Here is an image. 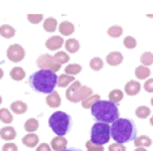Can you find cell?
Wrapping results in <instances>:
<instances>
[{"instance_id":"6da1fadb","label":"cell","mask_w":153,"mask_h":151,"mask_svg":"<svg viewBox=\"0 0 153 151\" xmlns=\"http://www.w3.org/2000/svg\"><path fill=\"white\" fill-rule=\"evenodd\" d=\"M57 78L56 73L48 70H39L29 77L31 89L42 94H51L56 86Z\"/></svg>"},{"instance_id":"7a4b0ae2","label":"cell","mask_w":153,"mask_h":151,"mask_svg":"<svg viewBox=\"0 0 153 151\" xmlns=\"http://www.w3.org/2000/svg\"><path fill=\"white\" fill-rule=\"evenodd\" d=\"M136 126L133 121L129 119H120L118 118L112 123L111 136L117 143L124 144L132 141L136 138Z\"/></svg>"},{"instance_id":"3957f363","label":"cell","mask_w":153,"mask_h":151,"mask_svg":"<svg viewBox=\"0 0 153 151\" xmlns=\"http://www.w3.org/2000/svg\"><path fill=\"white\" fill-rule=\"evenodd\" d=\"M92 115L99 122L113 123L119 118L118 106L115 103L107 100H100L92 107Z\"/></svg>"},{"instance_id":"277c9868","label":"cell","mask_w":153,"mask_h":151,"mask_svg":"<svg viewBox=\"0 0 153 151\" xmlns=\"http://www.w3.org/2000/svg\"><path fill=\"white\" fill-rule=\"evenodd\" d=\"M48 126L57 136H65L72 126V118L65 112L56 111L48 119Z\"/></svg>"},{"instance_id":"5b68a950","label":"cell","mask_w":153,"mask_h":151,"mask_svg":"<svg viewBox=\"0 0 153 151\" xmlns=\"http://www.w3.org/2000/svg\"><path fill=\"white\" fill-rule=\"evenodd\" d=\"M93 95V90L87 86H82L79 81H75L65 91V98L72 103H79Z\"/></svg>"},{"instance_id":"8992f818","label":"cell","mask_w":153,"mask_h":151,"mask_svg":"<svg viewBox=\"0 0 153 151\" xmlns=\"http://www.w3.org/2000/svg\"><path fill=\"white\" fill-rule=\"evenodd\" d=\"M111 138V127L108 123L97 122L92 126L91 129V141L94 144L103 146L108 143Z\"/></svg>"},{"instance_id":"52a82bcc","label":"cell","mask_w":153,"mask_h":151,"mask_svg":"<svg viewBox=\"0 0 153 151\" xmlns=\"http://www.w3.org/2000/svg\"><path fill=\"white\" fill-rule=\"evenodd\" d=\"M36 65L40 70H48L53 73L57 72L62 67V65L57 64L54 60L53 57L50 56L48 54H40L36 60Z\"/></svg>"},{"instance_id":"ba28073f","label":"cell","mask_w":153,"mask_h":151,"mask_svg":"<svg viewBox=\"0 0 153 151\" xmlns=\"http://www.w3.org/2000/svg\"><path fill=\"white\" fill-rule=\"evenodd\" d=\"M6 54L9 60L13 62H19L25 57V51L20 45L14 43V45H9V48H7Z\"/></svg>"},{"instance_id":"9c48e42d","label":"cell","mask_w":153,"mask_h":151,"mask_svg":"<svg viewBox=\"0 0 153 151\" xmlns=\"http://www.w3.org/2000/svg\"><path fill=\"white\" fill-rule=\"evenodd\" d=\"M62 45H64V38L62 36H59V35L50 37L45 42V46L50 51H56V49L61 48Z\"/></svg>"},{"instance_id":"30bf717a","label":"cell","mask_w":153,"mask_h":151,"mask_svg":"<svg viewBox=\"0 0 153 151\" xmlns=\"http://www.w3.org/2000/svg\"><path fill=\"white\" fill-rule=\"evenodd\" d=\"M68 140L62 136H56L51 139V146L54 151H62L67 148Z\"/></svg>"},{"instance_id":"8fae6325","label":"cell","mask_w":153,"mask_h":151,"mask_svg":"<svg viewBox=\"0 0 153 151\" xmlns=\"http://www.w3.org/2000/svg\"><path fill=\"white\" fill-rule=\"evenodd\" d=\"M141 85L137 81H133L131 80L128 83L125 85V93L128 96H136L140 92Z\"/></svg>"},{"instance_id":"7c38bea8","label":"cell","mask_w":153,"mask_h":151,"mask_svg":"<svg viewBox=\"0 0 153 151\" xmlns=\"http://www.w3.org/2000/svg\"><path fill=\"white\" fill-rule=\"evenodd\" d=\"M46 104L51 108H57L61 106L62 104V99L61 96L59 95V93L53 91V93H51L50 95L46 97Z\"/></svg>"},{"instance_id":"4fadbf2b","label":"cell","mask_w":153,"mask_h":151,"mask_svg":"<svg viewBox=\"0 0 153 151\" xmlns=\"http://www.w3.org/2000/svg\"><path fill=\"white\" fill-rule=\"evenodd\" d=\"M106 60L112 67H116V65H118L122 62L123 56L120 51H112L106 57Z\"/></svg>"},{"instance_id":"5bb4252c","label":"cell","mask_w":153,"mask_h":151,"mask_svg":"<svg viewBox=\"0 0 153 151\" xmlns=\"http://www.w3.org/2000/svg\"><path fill=\"white\" fill-rule=\"evenodd\" d=\"M59 30L64 36H69V35L73 34L74 31H75V25L71 21L65 20L59 24Z\"/></svg>"},{"instance_id":"9a60e30c","label":"cell","mask_w":153,"mask_h":151,"mask_svg":"<svg viewBox=\"0 0 153 151\" xmlns=\"http://www.w3.org/2000/svg\"><path fill=\"white\" fill-rule=\"evenodd\" d=\"M38 142H39V137L34 133H29L22 138V143L25 145L26 147H29V148L35 147L38 144Z\"/></svg>"},{"instance_id":"2e32d148","label":"cell","mask_w":153,"mask_h":151,"mask_svg":"<svg viewBox=\"0 0 153 151\" xmlns=\"http://www.w3.org/2000/svg\"><path fill=\"white\" fill-rule=\"evenodd\" d=\"M0 137L2 139L5 140V141H10V140H13L16 137V131L13 127H10V126H7V127H4L0 130Z\"/></svg>"},{"instance_id":"e0dca14e","label":"cell","mask_w":153,"mask_h":151,"mask_svg":"<svg viewBox=\"0 0 153 151\" xmlns=\"http://www.w3.org/2000/svg\"><path fill=\"white\" fill-rule=\"evenodd\" d=\"M10 109L13 113L17 114V115H21V114H24L27 110V105L24 102L20 100H17L15 102H13L11 105H10Z\"/></svg>"},{"instance_id":"ac0fdd59","label":"cell","mask_w":153,"mask_h":151,"mask_svg":"<svg viewBox=\"0 0 153 151\" xmlns=\"http://www.w3.org/2000/svg\"><path fill=\"white\" fill-rule=\"evenodd\" d=\"M75 82V77L74 76H69L67 74H62L57 78V83L56 86L59 88H65L68 87L70 84H73Z\"/></svg>"},{"instance_id":"d6986e66","label":"cell","mask_w":153,"mask_h":151,"mask_svg":"<svg viewBox=\"0 0 153 151\" xmlns=\"http://www.w3.org/2000/svg\"><path fill=\"white\" fill-rule=\"evenodd\" d=\"M9 76L12 80H14L16 82H19V81H22L25 78V72L23 71L22 68L15 67L9 72Z\"/></svg>"},{"instance_id":"ffe728a7","label":"cell","mask_w":153,"mask_h":151,"mask_svg":"<svg viewBox=\"0 0 153 151\" xmlns=\"http://www.w3.org/2000/svg\"><path fill=\"white\" fill-rule=\"evenodd\" d=\"M134 145L136 147H150L152 145V140L146 135H141L134 139Z\"/></svg>"},{"instance_id":"44dd1931","label":"cell","mask_w":153,"mask_h":151,"mask_svg":"<svg viewBox=\"0 0 153 151\" xmlns=\"http://www.w3.org/2000/svg\"><path fill=\"white\" fill-rule=\"evenodd\" d=\"M65 49H67L69 53L71 54H75L80 49V42L76 39V38H70L67 42H65Z\"/></svg>"},{"instance_id":"7402d4cb","label":"cell","mask_w":153,"mask_h":151,"mask_svg":"<svg viewBox=\"0 0 153 151\" xmlns=\"http://www.w3.org/2000/svg\"><path fill=\"white\" fill-rule=\"evenodd\" d=\"M15 29L9 24H3L0 26V35L4 38H11L14 36Z\"/></svg>"},{"instance_id":"603a6c76","label":"cell","mask_w":153,"mask_h":151,"mask_svg":"<svg viewBox=\"0 0 153 151\" xmlns=\"http://www.w3.org/2000/svg\"><path fill=\"white\" fill-rule=\"evenodd\" d=\"M151 75V71L147 67L144 65H139L135 68V76L137 77L139 80H145Z\"/></svg>"},{"instance_id":"cb8c5ba5","label":"cell","mask_w":153,"mask_h":151,"mask_svg":"<svg viewBox=\"0 0 153 151\" xmlns=\"http://www.w3.org/2000/svg\"><path fill=\"white\" fill-rule=\"evenodd\" d=\"M56 25H57L56 19L53 17H48V18H46L45 20V22H43V29L48 32H53V31H56Z\"/></svg>"},{"instance_id":"d4e9b609","label":"cell","mask_w":153,"mask_h":151,"mask_svg":"<svg viewBox=\"0 0 153 151\" xmlns=\"http://www.w3.org/2000/svg\"><path fill=\"white\" fill-rule=\"evenodd\" d=\"M101 99L99 95H92L87 99H85L84 101H82V107L85 109H91L94 106V104L97 103Z\"/></svg>"},{"instance_id":"484cf974","label":"cell","mask_w":153,"mask_h":151,"mask_svg":"<svg viewBox=\"0 0 153 151\" xmlns=\"http://www.w3.org/2000/svg\"><path fill=\"white\" fill-rule=\"evenodd\" d=\"M38 127H39V123L38 120H36L35 118H30V119L26 120V122L24 123V129L27 132H34L36 131Z\"/></svg>"},{"instance_id":"4316f807","label":"cell","mask_w":153,"mask_h":151,"mask_svg":"<svg viewBox=\"0 0 153 151\" xmlns=\"http://www.w3.org/2000/svg\"><path fill=\"white\" fill-rule=\"evenodd\" d=\"M0 121L4 124H10L13 121L12 114L9 112V110L6 108L0 109Z\"/></svg>"},{"instance_id":"83f0119b","label":"cell","mask_w":153,"mask_h":151,"mask_svg":"<svg viewBox=\"0 0 153 151\" xmlns=\"http://www.w3.org/2000/svg\"><path fill=\"white\" fill-rule=\"evenodd\" d=\"M123 97H124V94H123V92L121 90H118V89L113 90V91H111L110 94H109V101L117 104L122 100Z\"/></svg>"},{"instance_id":"f1b7e54d","label":"cell","mask_w":153,"mask_h":151,"mask_svg":"<svg viewBox=\"0 0 153 151\" xmlns=\"http://www.w3.org/2000/svg\"><path fill=\"white\" fill-rule=\"evenodd\" d=\"M82 71V67L78 64H71L69 65H67L65 68V72L67 75L69 76H75L80 74V72Z\"/></svg>"},{"instance_id":"f546056e","label":"cell","mask_w":153,"mask_h":151,"mask_svg":"<svg viewBox=\"0 0 153 151\" xmlns=\"http://www.w3.org/2000/svg\"><path fill=\"white\" fill-rule=\"evenodd\" d=\"M54 60L59 65L62 64H67L68 62L70 60V56L65 51H57V53L53 56Z\"/></svg>"},{"instance_id":"4dcf8cb0","label":"cell","mask_w":153,"mask_h":151,"mask_svg":"<svg viewBox=\"0 0 153 151\" xmlns=\"http://www.w3.org/2000/svg\"><path fill=\"white\" fill-rule=\"evenodd\" d=\"M140 62L142 65L144 67H149L153 64V54L149 51H145L141 54L140 57Z\"/></svg>"},{"instance_id":"1f68e13d","label":"cell","mask_w":153,"mask_h":151,"mask_svg":"<svg viewBox=\"0 0 153 151\" xmlns=\"http://www.w3.org/2000/svg\"><path fill=\"white\" fill-rule=\"evenodd\" d=\"M150 113H151V111H150V109L146 106L138 107L135 111L136 116H137L138 118H140V119H145V118H147L149 116Z\"/></svg>"},{"instance_id":"d6a6232c","label":"cell","mask_w":153,"mask_h":151,"mask_svg":"<svg viewBox=\"0 0 153 151\" xmlns=\"http://www.w3.org/2000/svg\"><path fill=\"white\" fill-rule=\"evenodd\" d=\"M103 67H104V62L100 57H93V59L90 60V68H91L92 70L100 71Z\"/></svg>"},{"instance_id":"836d02e7","label":"cell","mask_w":153,"mask_h":151,"mask_svg":"<svg viewBox=\"0 0 153 151\" xmlns=\"http://www.w3.org/2000/svg\"><path fill=\"white\" fill-rule=\"evenodd\" d=\"M107 32L111 37H119L123 33V28L119 25H113L108 29Z\"/></svg>"},{"instance_id":"e575fe53","label":"cell","mask_w":153,"mask_h":151,"mask_svg":"<svg viewBox=\"0 0 153 151\" xmlns=\"http://www.w3.org/2000/svg\"><path fill=\"white\" fill-rule=\"evenodd\" d=\"M123 43H124V45L129 49L135 48L136 45H137V42H136V39L133 36H126L124 38Z\"/></svg>"},{"instance_id":"d590c367","label":"cell","mask_w":153,"mask_h":151,"mask_svg":"<svg viewBox=\"0 0 153 151\" xmlns=\"http://www.w3.org/2000/svg\"><path fill=\"white\" fill-rule=\"evenodd\" d=\"M86 147H87V150L88 151H105L104 146H100V145L94 144L91 140H89V141L87 142Z\"/></svg>"},{"instance_id":"8d00e7d4","label":"cell","mask_w":153,"mask_h":151,"mask_svg":"<svg viewBox=\"0 0 153 151\" xmlns=\"http://www.w3.org/2000/svg\"><path fill=\"white\" fill-rule=\"evenodd\" d=\"M27 19L32 24H37L43 19L42 14H28L27 15Z\"/></svg>"},{"instance_id":"74e56055","label":"cell","mask_w":153,"mask_h":151,"mask_svg":"<svg viewBox=\"0 0 153 151\" xmlns=\"http://www.w3.org/2000/svg\"><path fill=\"white\" fill-rule=\"evenodd\" d=\"M109 151H126V147L121 143H114L109 145Z\"/></svg>"},{"instance_id":"f35d334b","label":"cell","mask_w":153,"mask_h":151,"mask_svg":"<svg viewBox=\"0 0 153 151\" xmlns=\"http://www.w3.org/2000/svg\"><path fill=\"white\" fill-rule=\"evenodd\" d=\"M1 151H18V147L14 143H6L2 146Z\"/></svg>"},{"instance_id":"ab89813d","label":"cell","mask_w":153,"mask_h":151,"mask_svg":"<svg viewBox=\"0 0 153 151\" xmlns=\"http://www.w3.org/2000/svg\"><path fill=\"white\" fill-rule=\"evenodd\" d=\"M144 89H145L146 92L153 93V79L147 80L145 84H144Z\"/></svg>"},{"instance_id":"60d3db41","label":"cell","mask_w":153,"mask_h":151,"mask_svg":"<svg viewBox=\"0 0 153 151\" xmlns=\"http://www.w3.org/2000/svg\"><path fill=\"white\" fill-rule=\"evenodd\" d=\"M36 151H51V148L48 144L42 143V144L38 145V147L36 148Z\"/></svg>"},{"instance_id":"b9f144b4","label":"cell","mask_w":153,"mask_h":151,"mask_svg":"<svg viewBox=\"0 0 153 151\" xmlns=\"http://www.w3.org/2000/svg\"><path fill=\"white\" fill-rule=\"evenodd\" d=\"M62 151H83V150L78 149V148H65V149Z\"/></svg>"},{"instance_id":"7bdbcfd3","label":"cell","mask_w":153,"mask_h":151,"mask_svg":"<svg viewBox=\"0 0 153 151\" xmlns=\"http://www.w3.org/2000/svg\"><path fill=\"white\" fill-rule=\"evenodd\" d=\"M134 151H147L144 147H137Z\"/></svg>"},{"instance_id":"ee69618b","label":"cell","mask_w":153,"mask_h":151,"mask_svg":"<svg viewBox=\"0 0 153 151\" xmlns=\"http://www.w3.org/2000/svg\"><path fill=\"white\" fill-rule=\"evenodd\" d=\"M2 77H3V71H2V68H0V80L2 79Z\"/></svg>"},{"instance_id":"f6af8a7d","label":"cell","mask_w":153,"mask_h":151,"mask_svg":"<svg viewBox=\"0 0 153 151\" xmlns=\"http://www.w3.org/2000/svg\"><path fill=\"white\" fill-rule=\"evenodd\" d=\"M150 123H151V125H152V127H153V116L151 117V119H150Z\"/></svg>"},{"instance_id":"bcb514c9","label":"cell","mask_w":153,"mask_h":151,"mask_svg":"<svg viewBox=\"0 0 153 151\" xmlns=\"http://www.w3.org/2000/svg\"><path fill=\"white\" fill-rule=\"evenodd\" d=\"M1 103H2V98H1V96H0V105H1Z\"/></svg>"},{"instance_id":"7dc6e473","label":"cell","mask_w":153,"mask_h":151,"mask_svg":"<svg viewBox=\"0 0 153 151\" xmlns=\"http://www.w3.org/2000/svg\"><path fill=\"white\" fill-rule=\"evenodd\" d=\"M147 16H148V17H153V14H148Z\"/></svg>"},{"instance_id":"c3c4849f","label":"cell","mask_w":153,"mask_h":151,"mask_svg":"<svg viewBox=\"0 0 153 151\" xmlns=\"http://www.w3.org/2000/svg\"><path fill=\"white\" fill-rule=\"evenodd\" d=\"M151 105L153 106V97H152V99H151Z\"/></svg>"}]
</instances>
